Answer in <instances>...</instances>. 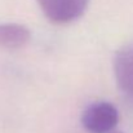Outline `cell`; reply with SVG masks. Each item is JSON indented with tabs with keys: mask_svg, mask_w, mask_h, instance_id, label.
I'll return each instance as SVG.
<instances>
[{
	"mask_svg": "<svg viewBox=\"0 0 133 133\" xmlns=\"http://www.w3.org/2000/svg\"><path fill=\"white\" fill-rule=\"evenodd\" d=\"M80 122L89 133L114 132L119 123V111L107 101H97L83 110Z\"/></svg>",
	"mask_w": 133,
	"mask_h": 133,
	"instance_id": "cell-1",
	"label": "cell"
},
{
	"mask_svg": "<svg viewBox=\"0 0 133 133\" xmlns=\"http://www.w3.org/2000/svg\"><path fill=\"white\" fill-rule=\"evenodd\" d=\"M44 16L53 23L67 25L78 21L90 0H36Z\"/></svg>",
	"mask_w": 133,
	"mask_h": 133,
	"instance_id": "cell-2",
	"label": "cell"
},
{
	"mask_svg": "<svg viewBox=\"0 0 133 133\" xmlns=\"http://www.w3.org/2000/svg\"><path fill=\"white\" fill-rule=\"evenodd\" d=\"M114 75L119 89L133 98V43L124 45L114 57Z\"/></svg>",
	"mask_w": 133,
	"mask_h": 133,
	"instance_id": "cell-3",
	"label": "cell"
},
{
	"mask_svg": "<svg viewBox=\"0 0 133 133\" xmlns=\"http://www.w3.org/2000/svg\"><path fill=\"white\" fill-rule=\"evenodd\" d=\"M30 30L19 23H0V49L16 50L29 44Z\"/></svg>",
	"mask_w": 133,
	"mask_h": 133,
	"instance_id": "cell-4",
	"label": "cell"
},
{
	"mask_svg": "<svg viewBox=\"0 0 133 133\" xmlns=\"http://www.w3.org/2000/svg\"><path fill=\"white\" fill-rule=\"evenodd\" d=\"M110 133H123V132H110Z\"/></svg>",
	"mask_w": 133,
	"mask_h": 133,
	"instance_id": "cell-5",
	"label": "cell"
}]
</instances>
